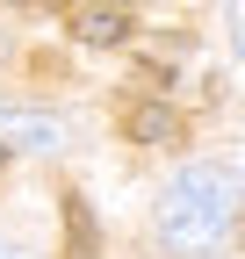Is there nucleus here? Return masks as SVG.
I'll return each instance as SVG.
<instances>
[{
	"instance_id": "0eeeda50",
	"label": "nucleus",
	"mask_w": 245,
	"mask_h": 259,
	"mask_svg": "<svg viewBox=\"0 0 245 259\" xmlns=\"http://www.w3.org/2000/svg\"><path fill=\"white\" fill-rule=\"evenodd\" d=\"M0 58H8V29H0Z\"/></svg>"
},
{
	"instance_id": "423d86ee",
	"label": "nucleus",
	"mask_w": 245,
	"mask_h": 259,
	"mask_svg": "<svg viewBox=\"0 0 245 259\" xmlns=\"http://www.w3.org/2000/svg\"><path fill=\"white\" fill-rule=\"evenodd\" d=\"M231 44H238V58H245V0H231Z\"/></svg>"
},
{
	"instance_id": "39448f33",
	"label": "nucleus",
	"mask_w": 245,
	"mask_h": 259,
	"mask_svg": "<svg viewBox=\"0 0 245 259\" xmlns=\"http://www.w3.org/2000/svg\"><path fill=\"white\" fill-rule=\"evenodd\" d=\"M65 231H72V259H94V209L65 194Z\"/></svg>"
},
{
	"instance_id": "f257e3e1",
	"label": "nucleus",
	"mask_w": 245,
	"mask_h": 259,
	"mask_svg": "<svg viewBox=\"0 0 245 259\" xmlns=\"http://www.w3.org/2000/svg\"><path fill=\"white\" fill-rule=\"evenodd\" d=\"M238 209H245V180L231 166H188V173H173L166 202H159V238L173 259H209L238 231Z\"/></svg>"
},
{
	"instance_id": "7ed1b4c3",
	"label": "nucleus",
	"mask_w": 245,
	"mask_h": 259,
	"mask_svg": "<svg viewBox=\"0 0 245 259\" xmlns=\"http://www.w3.org/2000/svg\"><path fill=\"white\" fill-rule=\"evenodd\" d=\"M72 29H79V44H123L130 36V8L123 0H94V8L72 15Z\"/></svg>"
},
{
	"instance_id": "20e7f679",
	"label": "nucleus",
	"mask_w": 245,
	"mask_h": 259,
	"mask_svg": "<svg viewBox=\"0 0 245 259\" xmlns=\"http://www.w3.org/2000/svg\"><path fill=\"white\" fill-rule=\"evenodd\" d=\"M123 130H130L137 144H180V115H173L166 101H137V108H130V122H123Z\"/></svg>"
},
{
	"instance_id": "6e6552de",
	"label": "nucleus",
	"mask_w": 245,
	"mask_h": 259,
	"mask_svg": "<svg viewBox=\"0 0 245 259\" xmlns=\"http://www.w3.org/2000/svg\"><path fill=\"white\" fill-rule=\"evenodd\" d=\"M0 166H8V144H0Z\"/></svg>"
},
{
	"instance_id": "f03ea898",
	"label": "nucleus",
	"mask_w": 245,
	"mask_h": 259,
	"mask_svg": "<svg viewBox=\"0 0 245 259\" xmlns=\"http://www.w3.org/2000/svg\"><path fill=\"white\" fill-rule=\"evenodd\" d=\"M0 144H29V151H58L65 144V122L51 108H0Z\"/></svg>"
}]
</instances>
